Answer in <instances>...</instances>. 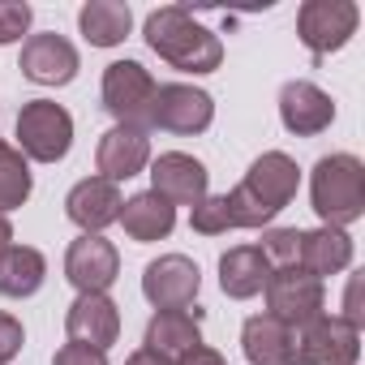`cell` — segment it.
<instances>
[{
  "mask_svg": "<svg viewBox=\"0 0 365 365\" xmlns=\"http://www.w3.org/2000/svg\"><path fill=\"white\" fill-rule=\"evenodd\" d=\"M35 190V176H31V159L9 146V142H0V215H9L18 207H26Z\"/></svg>",
  "mask_w": 365,
  "mask_h": 365,
  "instance_id": "cell-25",
  "label": "cell"
},
{
  "mask_svg": "<svg viewBox=\"0 0 365 365\" xmlns=\"http://www.w3.org/2000/svg\"><path fill=\"white\" fill-rule=\"evenodd\" d=\"M9 245H14V224H9V215H0V254Z\"/></svg>",
  "mask_w": 365,
  "mask_h": 365,
  "instance_id": "cell-34",
  "label": "cell"
},
{
  "mask_svg": "<svg viewBox=\"0 0 365 365\" xmlns=\"http://www.w3.org/2000/svg\"><path fill=\"white\" fill-rule=\"evenodd\" d=\"M356 292H361V275H352V279H348V297H344V314H339V318H348L352 327H361V305H356Z\"/></svg>",
  "mask_w": 365,
  "mask_h": 365,
  "instance_id": "cell-32",
  "label": "cell"
},
{
  "mask_svg": "<svg viewBox=\"0 0 365 365\" xmlns=\"http://www.w3.org/2000/svg\"><path fill=\"white\" fill-rule=\"evenodd\" d=\"M52 365H108V352L99 348H86V344H61Z\"/></svg>",
  "mask_w": 365,
  "mask_h": 365,
  "instance_id": "cell-30",
  "label": "cell"
},
{
  "mask_svg": "<svg viewBox=\"0 0 365 365\" xmlns=\"http://www.w3.org/2000/svg\"><path fill=\"white\" fill-rule=\"evenodd\" d=\"M48 279V258L31 245H9L0 254V297H14V301H26L43 288Z\"/></svg>",
  "mask_w": 365,
  "mask_h": 365,
  "instance_id": "cell-23",
  "label": "cell"
},
{
  "mask_svg": "<svg viewBox=\"0 0 365 365\" xmlns=\"http://www.w3.org/2000/svg\"><path fill=\"white\" fill-rule=\"evenodd\" d=\"M262 297H267V314L279 318V322L292 327V331L305 327V322H314V318L322 314V305H327V288H322V279L305 275L301 267L271 271Z\"/></svg>",
  "mask_w": 365,
  "mask_h": 365,
  "instance_id": "cell-8",
  "label": "cell"
},
{
  "mask_svg": "<svg viewBox=\"0 0 365 365\" xmlns=\"http://www.w3.org/2000/svg\"><path fill=\"white\" fill-rule=\"evenodd\" d=\"M241 352L250 365H292L297 361V331L271 314H254L241 327Z\"/></svg>",
  "mask_w": 365,
  "mask_h": 365,
  "instance_id": "cell-19",
  "label": "cell"
},
{
  "mask_svg": "<svg viewBox=\"0 0 365 365\" xmlns=\"http://www.w3.org/2000/svg\"><path fill=\"white\" fill-rule=\"evenodd\" d=\"M309 202L322 228H344L365 215V163L348 150L322 155L309 172Z\"/></svg>",
  "mask_w": 365,
  "mask_h": 365,
  "instance_id": "cell-3",
  "label": "cell"
},
{
  "mask_svg": "<svg viewBox=\"0 0 365 365\" xmlns=\"http://www.w3.org/2000/svg\"><path fill=\"white\" fill-rule=\"evenodd\" d=\"M116 224L125 228V237H129V241L150 245V241L172 237V228H176V207H168L155 190H142V194L125 198V207H120V220H116Z\"/></svg>",
  "mask_w": 365,
  "mask_h": 365,
  "instance_id": "cell-20",
  "label": "cell"
},
{
  "mask_svg": "<svg viewBox=\"0 0 365 365\" xmlns=\"http://www.w3.org/2000/svg\"><path fill=\"white\" fill-rule=\"evenodd\" d=\"M78 31L86 35L91 48H116L129 39L133 31V14L120 0H91V5L78 9Z\"/></svg>",
  "mask_w": 365,
  "mask_h": 365,
  "instance_id": "cell-24",
  "label": "cell"
},
{
  "mask_svg": "<svg viewBox=\"0 0 365 365\" xmlns=\"http://www.w3.org/2000/svg\"><path fill=\"white\" fill-rule=\"evenodd\" d=\"M361 356V327L339 314H318L314 322L297 327V361L292 365H356Z\"/></svg>",
  "mask_w": 365,
  "mask_h": 365,
  "instance_id": "cell-6",
  "label": "cell"
},
{
  "mask_svg": "<svg viewBox=\"0 0 365 365\" xmlns=\"http://www.w3.org/2000/svg\"><path fill=\"white\" fill-rule=\"evenodd\" d=\"M155 91L159 82L142 61H112L103 69V108L116 125L150 133V112H155Z\"/></svg>",
  "mask_w": 365,
  "mask_h": 365,
  "instance_id": "cell-4",
  "label": "cell"
},
{
  "mask_svg": "<svg viewBox=\"0 0 365 365\" xmlns=\"http://www.w3.org/2000/svg\"><path fill=\"white\" fill-rule=\"evenodd\" d=\"M95 163H99V176L120 185V180L146 172L150 163V138L142 129H129V125H112L103 138H99V150H95Z\"/></svg>",
  "mask_w": 365,
  "mask_h": 365,
  "instance_id": "cell-18",
  "label": "cell"
},
{
  "mask_svg": "<svg viewBox=\"0 0 365 365\" xmlns=\"http://www.w3.org/2000/svg\"><path fill=\"white\" fill-rule=\"evenodd\" d=\"M301 190V168L284 150H262L228 198L232 228H267Z\"/></svg>",
  "mask_w": 365,
  "mask_h": 365,
  "instance_id": "cell-1",
  "label": "cell"
},
{
  "mask_svg": "<svg viewBox=\"0 0 365 365\" xmlns=\"http://www.w3.org/2000/svg\"><path fill=\"white\" fill-rule=\"evenodd\" d=\"M65 331H69V344L108 352L120 335V305L108 292H78V301L65 314Z\"/></svg>",
  "mask_w": 365,
  "mask_h": 365,
  "instance_id": "cell-13",
  "label": "cell"
},
{
  "mask_svg": "<svg viewBox=\"0 0 365 365\" xmlns=\"http://www.w3.org/2000/svg\"><path fill=\"white\" fill-rule=\"evenodd\" d=\"M356 22H361V9L352 0H305L297 14V35L309 48V56L322 61L356 35Z\"/></svg>",
  "mask_w": 365,
  "mask_h": 365,
  "instance_id": "cell-7",
  "label": "cell"
},
{
  "mask_svg": "<svg viewBox=\"0 0 365 365\" xmlns=\"http://www.w3.org/2000/svg\"><path fill=\"white\" fill-rule=\"evenodd\" d=\"M176 365H228V361H224V352H215L211 344H198V348H190L185 356H180Z\"/></svg>",
  "mask_w": 365,
  "mask_h": 365,
  "instance_id": "cell-31",
  "label": "cell"
},
{
  "mask_svg": "<svg viewBox=\"0 0 365 365\" xmlns=\"http://www.w3.org/2000/svg\"><path fill=\"white\" fill-rule=\"evenodd\" d=\"M262 258L271 271H288L301 258V228H267L262 232Z\"/></svg>",
  "mask_w": 365,
  "mask_h": 365,
  "instance_id": "cell-26",
  "label": "cell"
},
{
  "mask_svg": "<svg viewBox=\"0 0 365 365\" xmlns=\"http://www.w3.org/2000/svg\"><path fill=\"white\" fill-rule=\"evenodd\" d=\"M73 146V116L52 99H31L18 112V150L35 163H61Z\"/></svg>",
  "mask_w": 365,
  "mask_h": 365,
  "instance_id": "cell-5",
  "label": "cell"
},
{
  "mask_svg": "<svg viewBox=\"0 0 365 365\" xmlns=\"http://www.w3.org/2000/svg\"><path fill=\"white\" fill-rule=\"evenodd\" d=\"M215 120V99L202 86L190 82H168L155 91V112H150V129H168L180 138H194L207 133Z\"/></svg>",
  "mask_w": 365,
  "mask_h": 365,
  "instance_id": "cell-9",
  "label": "cell"
},
{
  "mask_svg": "<svg viewBox=\"0 0 365 365\" xmlns=\"http://www.w3.org/2000/svg\"><path fill=\"white\" fill-rule=\"evenodd\" d=\"M31 5H18V0H0V48L5 43H18L26 31H31Z\"/></svg>",
  "mask_w": 365,
  "mask_h": 365,
  "instance_id": "cell-28",
  "label": "cell"
},
{
  "mask_svg": "<svg viewBox=\"0 0 365 365\" xmlns=\"http://www.w3.org/2000/svg\"><path fill=\"white\" fill-rule=\"evenodd\" d=\"M22 339H26L22 322H18L14 314H5V309H0V365H9V361L22 352Z\"/></svg>",
  "mask_w": 365,
  "mask_h": 365,
  "instance_id": "cell-29",
  "label": "cell"
},
{
  "mask_svg": "<svg viewBox=\"0 0 365 365\" xmlns=\"http://www.w3.org/2000/svg\"><path fill=\"white\" fill-rule=\"evenodd\" d=\"M202 344V309H159L150 322H146V339L142 348L163 356L168 365H176L190 348Z\"/></svg>",
  "mask_w": 365,
  "mask_h": 365,
  "instance_id": "cell-17",
  "label": "cell"
},
{
  "mask_svg": "<svg viewBox=\"0 0 365 365\" xmlns=\"http://www.w3.org/2000/svg\"><path fill=\"white\" fill-rule=\"evenodd\" d=\"M190 228L198 237H224L232 228V215H228V198L224 194H207L194 211H190Z\"/></svg>",
  "mask_w": 365,
  "mask_h": 365,
  "instance_id": "cell-27",
  "label": "cell"
},
{
  "mask_svg": "<svg viewBox=\"0 0 365 365\" xmlns=\"http://www.w3.org/2000/svg\"><path fill=\"white\" fill-rule=\"evenodd\" d=\"M142 35H146V48H150L159 61H168L172 69H180V73H194V78H198V73H215V69L224 65V43H220V35L207 31L190 9H180V5L155 9V14L146 18Z\"/></svg>",
  "mask_w": 365,
  "mask_h": 365,
  "instance_id": "cell-2",
  "label": "cell"
},
{
  "mask_svg": "<svg viewBox=\"0 0 365 365\" xmlns=\"http://www.w3.org/2000/svg\"><path fill=\"white\" fill-rule=\"evenodd\" d=\"M297 267L314 279H327V275H339L352 267V237L344 228H314V232H301V258Z\"/></svg>",
  "mask_w": 365,
  "mask_h": 365,
  "instance_id": "cell-21",
  "label": "cell"
},
{
  "mask_svg": "<svg viewBox=\"0 0 365 365\" xmlns=\"http://www.w3.org/2000/svg\"><path fill=\"white\" fill-rule=\"evenodd\" d=\"M18 69H22V78L35 82V86H69V82L78 78V48H73L65 35H56V31L26 35Z\"/></svg>",
  "mask_w": 365,
  "mask_h": 365,
  "instance_id": "cell-12",
  "label": "cell"
},
{
  "mask_svg": "<svg viewBox=\"0 0 365 365\" xmlns=\"http://www.w3.org/2000/svg\"><path fill=\"white\" fill-rule=\"evenodd\" d=\"M120 275V254L103 237H78L65 254V279L78 292H108Z\"/></svg>",
  "mask_w": 365,
  "mask_h": 365,
  "instance_id": "cell-15",
  "label": "cell"
},
{
  "mask_svg": "<svg viewBox=\"0 0 365 365\" xmlns=\"http://www.w3.org/2000/svg\"><path fill=\"white\" fill-rule=\"evenodd\" d=\"M120 207H125L120 190L103 176H86L65 194V215L69 224L82 228V237H103V228L120 220Z\"/></svg>",
  "mask_w": 365,
  "mask_h": 365,
  "instance_id": "cell-14",
  "label": "cell"
},
{
  "mask_svg": "<svg viewBox=\"0 0 365 365\" xmlns=\"http://www.w3.org/2000/svg\"><path fill=\"white\" fill-rule=\"evenodd\" d=\"M279 120H284L288 133H297V138H314V133L331 129V120H335V103H331V95H327L322 86L297 78V82H284V91H279Z\"/></svg>",
  "mask_w": 365,
  "mask_h": 365,
  "instance_id": "cell-16",
  "label": "cell"
},
{
  "mask_svg": "<svg viewBox=\"0 0 365 365\" xmlns=\"http://www.w3.org/2000/svg\"><path fill=\"white\" fill-rule=\"evenodd\" d=\"M211 172L202 159L185 155V150H163L150 163V190L168 202V207H198L207 198Z\"/></svg>",
  "mask_w": 365,
  "mask_h": 365,
  "instance_id": "cell-11",
  "label": "cell"
},
{
  "mask_svg": "<svg viewBox=\"0 0 365 365\" xmlns=\"http://www.w3.org/2000/svg\"><path fill=\"white\" fill-rule=\"evenodd\" d=\"M202 288V271L185 254H163L142 271V297L155 309H190Z\"/></svg>",
  "mask_w": 365,
  "mask_h": 365,
  "instance_id": "cell-10",
  "label": "cell"
},
{
  "mask_svg": "<svg viewBox=\"0 0 365 365\" xmlns=\"http://www.w3.org/2000/svg\"><path fill=\"white\" fill-rule=\"evenodd\" d=\"M267 279H271V267H267V258H262L258 245H232V250L220 258V288H224V297H232V301L258 297V292L267 288Z\"/></svg>",
  "mask_w": 365,
  "mask_h": 365,
  "instance_id": "cell-22",
  "label": "cell"
},
{
  "mask_svg": "<svg viewBox=\"0 0 365 365\" xmlns=\"http://www.w3.org/2000/svg\"><path fill=\"white\" fill-rule=\"evenodd\" d=\"M125 365H168V361H163V356H155V352H146V348H138Z\"/></svg>",
  "mask_w": 365,
  "mask_h": 365,
  "instance_id": "cell-33",
  "label": "cell"
}]
</instances>
